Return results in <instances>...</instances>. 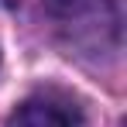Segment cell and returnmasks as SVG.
<instances>
[{
  "label": "cell",
  "instance_id": "6da1fadb",
  "mask_svg": "<svg viewBox=\"0 0 127 127\" xmlns=\"http://www.w3.org/2000/svg\"><path fill=\"white\" fill-rule=\"evenodd\" d=\"M7 127H72V124H69V113L62 106L48 103V100H28L14 110Z\"/></svg>",
  "mask_w": 127,
  "mask_h": 127
},
{
  "label": "cell",
  "instance_id": "7a4b0ae2",
  "mask_svg": "<svg viewBox=\"0 0 127 127\" xmlns=\"http://www.w3.org/2000/svg\"><path fill=\"white\" fill-rule=\"evenodd\" d=\"M3 3L28 17H45V14H62L72 0H3Z\"/></svg>",
  "mask_w": 127,
  "mask_h": 127
}]
</instances>
